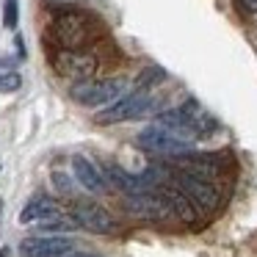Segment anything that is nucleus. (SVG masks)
<instances>
[{"label":"nucleus","mask_w":257,"mask_h":257,"mask_svg":"<svg viewBox=\"0 0 257 257\" xmlns=\"http://www.w3.org/2000/svg\"><path fill=\"white\" fill-rule=\"evenodd\" d=\"M72 174L89 194H105L108 191V180L100 169L94 166V161H89L86 155H75L72 158Z\"/></svg>","instance_id":"nucleus-11"},{"label":"nucleus","mask_w":257,"mask_h":257,"mask_svg":"<svg viewBox=\"0 0 257 257\" xmlns=\"http://www.w3.org/2000/svg\"><path fill=\"white\" fill-rule=\"evenodd\" d=\"M139 147L144 152H155V155H185V152H194L191 150V141L183 139V136L172 133V130L161 127V124H150L147 130L139 133Z\"/></svg>","instance_id":"nucleus-6"},{"label":"nucleus","mask_w":257,"mask_h":257,"mask_svg":"<svg viewBox=\"0 0 257 257\" xmlns=\"http://www.w3.org/2000/svg\"><path fill=\"white\" fill-rule=\"evenodd\" d=\"M53 185H56V191H61V194H72V188H75V183H72V177L69 174H64V169H53Z\"/></svg>","instance_id":"nucleus-16"},{"label":"nucleus","mask_w":257,"mask_h":257,"mask_svg":"<svg viewBox=\"0 0 257 257\" xmlns=\"http://www.w3.org/2000/svg\"><path fill=\"white\" fill-rule=\"evenodd\" d=\"M155 191L169 202V207H172L174 218H180V221L188 224V227H196V224H199V213H202V210L194 205V202H191L188 194H183V191H180L177 185L172 183V177H169V183L158 185Z\"/></svg>","instance_id":"nucleus-10"},{"label":"nucleus","mask_w":257,"mask_h":257,"mask_svg":"<svg viewBox=\"0 0 257 257\" xmlns=\"http://www.w3.org/2000/svg\"><path fill=\"white\" fill-rule=\"evenodd\" d=\"M124 91V80L113 78V80H75L69 86V97L83 108H100V105H111L113 100H119Z\"/></svg>","instance_id":"nucleus-4"},{"label":"nucleus","mask_w":257,"mask_h":257,"mask_svg":"<svg viewBox=\"0 0 257 257\" xmlns=\"http://www.w3.org/2000/svg\"><path fill=\"white\" fill-rule=\"evenodd\" d=\"M172 183L177 185L183 194H188L191 202H194L202 213H216L218 207L224 205L221 185L210 183V180H205V177H196V174H188V172H183V169H174Z\"/></svg>","instance_id":"nucleus-2"},{"label":"nucleus","mask_w":257,"mask_h":257,"mask_svg":"<svg viewBox=\"0 0 257 257\" xmlns=\"http://www.w3.org/2000/svg\"><path fill=\"white\" fill-rule=\"evenodd\" d=\"M23 86V78L17 72H0V94H12Z\"/></svg>","instance_id":"nucleus-15"},{"label":"nucleus","mask_w":257,"mask_h":257,"mask_svg":"<svg viewBox=\"0 0 257 257\" xmlns=\"http://www.w3.org/2000/svg\"><path fill=\"white\" fill-rule=\"evenodd\" d=\"M0 257H9V249H6V246H3V249H0Z\"/></svg>","instance_id":"nucleus-19"},{"label":"nucleus","mask_w":257,"mask_h":257,"mask_svg":"<svg viewBox=\"0 0 257 257\" xmlns=\"http://www.w3.org/2000/svg\"><path fill=\"white\" fill-rule=\"evenodd\" d=\"M124 210L130 213L133 218H141V221H166V218H172V207H169V202L163 199L158 191H141V194H127L124 196Z\"/></svg>","instance_id":"nucleus-7"},{"label":"nucleus","mask_w":257,"mask_h":257,"mask_svg":"<svg viewBox=\"0 0 257 257\" xmlns=\"http://www.w3.org/2000/svg\"><path fill=\"white\" fill-rule=\"evenodd\" d=\"M64 213V207L58 205L50 196H39V199H31L28 205L20 213V224H34V221H53Z\"/></svg>","instance_id":"nucleus-12"},{"label":"nucleus","mask_w":257,"mask_h":257,"mask_svg":"<svg viewBox=\"0 0 257 257\" xmlns=\"http://www.w3.org/2000/svg\"><path fill=\"white\" fill-rule=\"evenodd\" d=\"M64 257H100V254H89V251H67Z\"/></svg>","instance_id":"nucleus-18"},{"label":"nucleus","mask_w":257,"mask_h":257,"mask_svg":"<svg viewBox=\"0 0 257 257\" xmlns=\"http://www.w3.org/2000/svg\"><path fill=\"white\" fill-rule=\"evenodd\" d=\"M50 64L61 78H75V80L94 78V72L100 69L97 50H64V47H53Z\"/></svg>","instance_id":"nucleus-5"},{"label":"nucleus","mask_w":257,"mask_h":257,"mask_svg":"<svg viewBox=\"0 0 257 257\" xmlns=\"http://www.w3.org/2000/svg\"><path fill=\"white\" fill-rule=\"evenodd\" d=\"M75 249V240L67 235H31L23 238L20 254L23 257H64Z\"/></svg>","instance_id":"nucleus-9"},{"label":"nucleus","mask_w":257,"mask_h":257,"mask_svg":"<svg viewBox=\"0 0 257 257\" xmlns=\"http://www.w3.org/2000/svg\"><path fill=\"white\" fill-rule=\"evenodd\" d=\"M155 108V97L144 89H136L130 94H122L119 100H113L105 111H100L94 116L97 124H119L127 122V119H141Z\"/></svg>","instance_id":"nucleus-3"},{"label":"nucleus","mask_w":257,"mask_h":257,"mask_svg":"<svg viewBox=\"0 0 257 257\" xmlns=\"http://www.w3.org/2000/svg\"><path fill=\"white\" fill-rule=\"evenodd\" d=\"M105 28L91 12L80 9H64L56 12L50 23V42L64 50H91L102 39Z\"/></svg>","instance_id":"nucleus-1"},{"label":"nucleus","mask_w":257,"mask_h":257,"mask_svg":"<svg viewBox=\"0 0 257 257\" xmlns=\"http://www.w3.org/2000/svg\"><path fill=\"white\" fill-rule=\"evenodd\" d=\"M166 80V69H161V67H147L144 72L136 78V89H144V91H150L152 86H158V83H163Z\"/></svg>","instance_id":"nucleus-13"},{"label":"nucleus","mask_w":257,"mask_h":257,"mask_svg":"<svg viewBox=\"0 0 257 257\" xmlns=\"http://www.w3.org/2000/svg\"><path fill=\"white\" fill-rule=\"evenodd\" d=\"M20 23V3L17 0H6L3 3V25H6L9 31H14Z\"/></svg>","instance_id":"nucleus-14"},{"label":"nucleus","mask_w":257,"mask_h":257,"mask_svg":"<svg viewBox=\"0 0 257 257\" xmlns=\"http://www.w3.org/2000/svg\"><path fill=\"white\" fill-rule=\"evenodd\" d=\"M72 218L78 221V227L89 229V232H94V235H116L119 229H122V227H119V221L113 218L111 210H105L102 205L89 202V199L75 202Z\"/></svg>","instance_id":"nucleus-8"},{"label":"nucleus","mask_w":257,"mask_h":257,"mask_svg":"<svg viewBox=\"0 0 257 257\" xmlns=\"http://www.w3.org/2000/svg\"><path fill=\"white\" fill-rule=\"evenodd\" d=\"M238 9L246 14V17H254L257 14V0H238Z\"/></svg>","instance_id":"nucleus-17"}]
</instances>
